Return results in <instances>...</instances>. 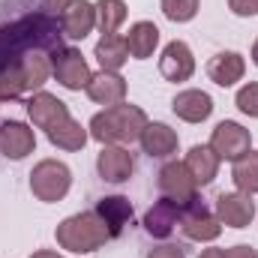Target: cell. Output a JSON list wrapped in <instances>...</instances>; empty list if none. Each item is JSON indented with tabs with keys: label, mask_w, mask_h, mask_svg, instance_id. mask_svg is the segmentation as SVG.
Listing matches in <instances>:
<instances>
[{
	"label": "cell",
	"mask_w": 258,
	"mask_h": 258,
	"mask_svg": "<svg viewBox=\"0 0 258 258\" xmlns=\"http://www.w3.org/2000/svg\"><path fill=\"white\" fill-rule=\"evenodd\" d=\"M183 165H186V171L192 174V180L198 186H207V183H213V177L219 171V156L210 150V144H192Z\"/></svg>",
	"instance_id": "ffe728a7"
},
{
	"label": "cell",
	"mask_w": 258,
	"mask_h": 258,
	"mask_svg": "<svg viewBox=\"0 0 258 258\" xmlns=\"http://www.w3.org/2000/svg\"><path fill=\"white\" fill-rule=\"evenodd\" d=\"M96 27V6L90 0H69L60 12V30L69 39H84Z\"/></svg>",
	"instance_id": "5bb4252c"
},
{
	"label": "cell",
	"mask_w": 258,
	"mask_h": 258,
	"mask_svg": "<svg viewBox=\"0 0 258 258\" xmlns=\"http://www.w3.org/2000/svg\"><path fill=\"white\" fill-rule=\"evenodd\" d=\"M234 105L240 108V114H246V117H258V81H246V84L237 90Z\"/></svg>",
	"instance_id": "f1b7e54d"
},
{
	"label": "cell",
	"mask_w": 258,
	"mask_h": 258,
	"mask_svg": "<svg viewBox=\"0 0 258 258\" xmlns=\"http://www.w3.org/2000/svg\"><path fill=\"white\" fill-rule=\"evenodd\" d=\"M159 72L165 81L171 84H180V81H189L195 72V57H192V48L183 42V39H171L162 54H159Z\"/></svg>",
	"instance_id": "9c48e42d"
},
{
	"label": "cell",
	"mask_w": 258,
	"mask_h": 258,
	"mask_svg": "<svg viewBox=\"0 0 258 258\" xmlns=\"http://www.w3.org/2000/svg\"><path fill=\"white\" fill-rule=\"evenodd\" d=\"M225 258H258V252L246 243H237V246H228L225 249Z\"/></svg>",
	"instance_id": "1f68e13d"
},
{
	"label": "cell",
	"mask_w": 258,
	"mask_h": 258,
	"mask_svg": "<svg viewBox=\"0 0 258 258\" xmlns=\"http://www.w3.org/2000/svg\"><path fill=\"white\" fill-rule=\"evenodd\" d=\"M249 147H252V135H249V129L240 126L237 120H222V123H216L213 132H210V150L219 156V162L222 159L225 162H234Z\"/></svg>",
	"instance_id": "5b68a950"
},
{
	"label": "cell",
	"mask_w": 258,
	"mask_h": 258,
	"mask_svg": "<svg viewBox=\"0 0 258 258\" xmlns=\"http://www.w3.org/2000/svg\"><path fill=\"white\" fill-rule=\"evenodd\" d=\"M156 177H159L156 186H159L162 198H171V201H177L180 207L192 204L195 198H198V183L192 180V174L186 171V165L177 162V159H174V162H165Z\"/></svg>",
	"instance_id": "8992f818"
},
{
	"label": "cell",
	"mask_w": 258,
	"mask_h": 258,
	"mask_svg": "<svg viewBox=\"0 0 258 258\" xmlns=\"http://www.w3.org/2000/svg\"><path fill=\"white\" fill-rule=\"evenodd\" d=\"M198 258H225V249L210 246V249H201V255H198Z\"/></svg>",
	"instance_id": "d6a6232c"
},
{
	"label": "cell",
	"mask_w": 258,
	"mask_h": 258,
	"mask_svg": "<svg viewBox=\"0 0 258 258\" xmlns=\"http://www.w3.org/2000/svg\"><path fill=\"white\" fill-rule=\"evenodd\" d=\"M30 258H63V255H60V252H54V249H36Z\"/></svg>",
	"instance_id": "e575fe53"
},
{
	"label": "cell",
	"mask_w": 258,
	"mask_h": 258,
	"mask_svg": "<svg viewBox=\"0 0 258 258\" xmlns=\"http://www.w3.org/2000/svg\"><path fill=\"white\" fill-rule=\"evenodd\" d=\"M36 150V132L21 120H0V156L18 162Z\"/></svg>",
	"instance_id": "8fae6325"
},
{
	"label": "cell",
	"mask_w": 258,
	"mask_h": 258,
	"mask_svg": "<svg viewBox=\"0 0 258 258\" xmlns=\"http://www.w3.org/2000/svg\"><path fill=\"white\" fill-rule=\"evenodd\" d=\"M18 69H21L24 87L27 90H39L48 81V75H51V60L42 51H27L24 57H18Z\"/></svg>",
	"instance_id": "d4e9b609"
},
{
	"label": "cell",
	"mask_w": 258,
	"mask_h": 258,
	"mask_svg": "<svg viewBox=\"0 0 258 258\" xmlns=\"http://www.w3.org/2000/svg\"><path fill=\"white\" fill-rule=\"evenodd\" d=\"M51 75L66 90H84L87 81L93 78L90 66L78 48H54L51 51Z\"/></svg>",
	"instance_id": "277c9868"
},
{
	"label": "cell",
	"mask_w": 258,
	"mask_h": 258,
	"mask_svg": "<svg viewBox=\"0 0 258 258\" xmlns=\"http://www.w3.org/2000/svg\"><path fill=\"white\" fill-rule=\"evenodd\" d=\"M147 126V114L141 105L120 102L111 108H102L99 114L90 117V138L99 144H132L141 138V129Z\"/></svg>",
	"instance_id": "6da1fadb"
},
{
	"label": "cell",
	"mask_w": 258,
	"mask_h": 258,
	"mask_svg": "<svg viewBox=\"0 0 258 258\" xmlns=\"http://www.w3.org/2000/svg\"><path fill=\"white\" fill-rule=\"evenodd\" d=\"M231 180H234L237 192H246V195L258 192V153L252 147L240 159L231 162Z\"/></svg>",
	"instance_id": "cb8c5ba5"
},
{
	"label": "cell",
	"mask_w": 258,
	"mask_h": 258,
	"mask_svg": "<svg viewBox=\"0 0 258 258\" xmlns=\"http://www.w3.org/2000/svg\"><path fill=\"white\" fill-rule=\"evenodd\" d=\"M171 111H174L183 123H204V120L213 114V99H210L207 90L189 87V90H180V93L171 99Z\"/></svg>",
	"instance_id": "2e32d148"
},
{
	"label": "cell",
	"mask_w": 258,
	"mask_h": 258,
	"mask_svg": "<svg viewBox=\"0 0 258 258\" xmlns=\"http://www.w3.org/2000/svg\"><path fill=\"white\" fill-rule=\"evenodd\" d=\"M93 57L99 60V66L105 72H120V66L129 60V48H126V36L120 33H108L96 42L93 48Z\"/></svg>",
	"instance_id": "7402d4cb"
},
{
	"label": "cell",
	"mask_w": 258,
	"mask_h": 258,
	"mask_svg": "<svg viewBox=\"0 0 258 258\" xmlns=\"http://www.w3.org/2000/svg\"><path fill=\"white\" fill-rule=\"evenodd\" d=\"M21 93H27V87H24V78H21L18 60H12V63L0 66V102L18 99Z\"/></svg>",
	"instance_id": "4316f807"
},
{
	"label": "cell",
	"mask_w": 258,
	"mask_h": 258,
	"mask_svg": "<svg viewBox=\"0 0 258 258\" xmlns=\"http://www.w3.org/2000/svg\"><path fill=\"white\" fill-rule=\"evenodd\" d=\"M27 117H30V123L36 129H48L57 126L60 120L66 117H72L69 114V105H66L63 99H57L54 93H45V90H36L30 99H27Z\"/></svg>",
	"instance_id": "7c38bea8"
},
{
	"label": "cell",
	"mask_w": 258,
	"mask_h": 258,
	"mask_svg": "<svg viewBox=\"0 0 258 258\" xmlns=\"http://www.w3.org/2000/svg\"><path fill=\"white\" fill-rule=\"evenodd\" d=\"M159 9H162V15H165L168 21L186 24V21H192L195 15H198L201 0H159Z\"/></svg>",
	"instance_id": "83f0119b"
},
{
	"label": "cell",
	"mask_w": 258,
	"mask_h": 258,
	"mask_svg": "<svg viewBox=\"0 0 258 258\" xmlns=\"http://www.w3.org/2000/svg\"><path fill=\"white\" fill-rule=\"evenodd\" d=\"M246 72V60L237 51H219L207 60V78L219 87H234Z\"/></svg>",
	"instance_id": "ac0fdd59"
},
{
	"label": "cell",
	"mask_w": 258,
	"mask_h": 258,
	"mask_svg": "<svg viewBox=\"0 0 258 258\" xmlns=\"http://www.w3.org/2000/svg\"><path fill=\"white\" fill-rule=\"evenodd\" d=\"M93 6H96V27L102 30V36L117 33V30L123 27L126 15H129V9H126L123 0H96Z\"/></svg>",
	"instance_id": "484cf974"
},
{
	"label": "cell",
	"mask_w": 258,
	"mask_h": 258,
	"mask_svg": "<svg viewBox=\"0 0 258 258\" xmlns=\"http://www.w3.org/2000/svg\"><path fill=\"white\" fill-rule=\"evenodd\" d=\"M45 135H48V141H51L54 147H60V150H81V147L87 144V138H90V132L81 126L78 120H72V117L60 120L57 126H51Z\"/></svg>",
	"instance_id": "603a6c76"
},
{
	"label": "cell",
	"mask_w": 258,
	"mask_h": 258,
	"mask_svg": "<svg viewBox=\"0 0 258 258\" xmlns=\"http://www.w3.org/2000/svg\"><path fill=\"white\" fill-rule=\"evenodd\" d=\"M96 171L105 183H126L135 171L132 153L123 144H102V150L96 153Z\"/></svg>",
	"instance_id": "30bf717a"
},
{
	"label": "cell",
	"mask_w": 258,
	"mask_h": 258,
	"mask_svg": "<svg viewBox=\"0 0 258 258\" xmlns=\"http://www.w3.org/2000/svg\"><path fill=\"white\" fill-rule=\"evenodd\" d=\"M66 3H69V0H42V6H45V9H57V12H63Z\"/></svg>",
	"instance_id": "836d02e7"
},
{
	"label": "cell",
	"mask_w": 258,
	"mask_h": 258,
	"mask_svg": "<svg viewBox=\"0 0 258 258\" xmlns=\"http://www.w3.org/2000/svg\"><path fill=\"white\" fill-rule=\"evenodd\" d=\"M180 228L195 243H213L222 234V222L216 219V213H210L204 204H198V198L192 204H186V210L180 216Z\"/></svg>",
	"instance_id": "52a82bcc"
},
{
	"label": "cell",
	"mask_w": 258,
	"mask_h": 258,
	"mask_svg": "<svg viewBox=\"0 0 258 258\" xmlns=\"http://www.w3.org/2000/svg\"><path fill=\"white\" fill-rule=\"evenodd\" d=\"M69 186H72V171L60 159H42L30 171V192L39 201H45V204L63 201Z\"/></svg>",
	"instance_id": "3957f363"
},
{
	"label": "cell",
	"mask_w": 258,
	"mask_h": 258,
	"mask_svg": "<svg viewBox=\"0 0 258 258\" xmlns=\"http://www.w3.org/2000/svg\"><path fill=\"white\" fill-rule=\"evenodd\" d=\"M228 9L237 18H252L258 15V0H228Z\"/></svg>",
	"instance_id": "f546056e"
},
{
	"label": "cell",
	"mask_w": 258,
	"mask_h": 258,
	"mask_svg": "<svg viewBox=\"0 0 258 258\" xmlns=\"http://www.w3.org/2000/svg\"><path fill=\"white\" fill-rule=\"evenodd\" d=\"M180 216H183V207H180L177 201H171V198H159V201L144 213V231H147L150 237L165 240V237H171V231L177 228Z\"/></svg>",
	"instance_id": "9a60e30c"
},
{
	"label": "cell",
	"mask_w": 258,
	"mask_h": 258,
	"mask_svg": "<svg viewBox=\"0 0 258 258\" xmlns=\"http://www.w3.org/2000/svg\"><path fill=\"white\" fill-rule=\"evenodd\" d=\"M84 90H87V96H90L96 105H105V108L126 102V78L117 75V72H105V69H99V72L87 81Z\"/></svg>",
	"instance_id": "4fadbf2b"
},
{
	"label": "cell",
	"mask_w": 258,
	"mask_h": 258,
	"mask_svg": "<svg viewBox=\"0 0 258 258\" xmlns=\"http://www.w3.org/2000/svg\"><path fill=\"white\" fill-rule=\"evenodd\" d=\"M54 237H57L60 249L75 252V255L96 252L99 246H105V240H111V234H108V228H105V222L99 219L96 210H81V213L66 216L54 228Z\"/></svg>",
	"instance_id": "7a4b0ae2"
},
{
	"label": "cell",
	"mask_w": 258,
	"mask_h": 258,
	"mask_svg": "<svg viewBox=\"0 0 258 258\" xmlns=\"http://www.w3.org/2000/svg\"><path fill=\"white\" fill-rule=\"evenodd\" d=\"M252 63L258 66V39H255V42H252Z\"/></svg>",
	"instance_id": "d590c367"
},
{
	"label": "cell",
	"mask_w": 258,
	"mask_h": 258,
	"mask_svg": "<svg viewBox=\"0 0 258 258\" xmlns=\"http://www.w3.org/2000/svg\"><path fill=\"white\" fill-rule=\"evenodd\" d=\"M147 258H186V249L177 243H162V246H153Z\"/></svg>",
	"instance_id": "4dcf8cb0"
},
{
	"label": "cell",
	"mask_w": 258,
	"mask_h": 258,
	"mask_svg": "<svg viewBox=\"0 0 258 258\" xmlns=\"http://www.w3.org/2000/svg\"><path fill=\"white\" fill-rule=\"evenodd\" d=\"M213 213L225 228H246L255 219V201L246 192H219Z\"/></svg>",
	"instance_id": "ba28073f"
},
{
	"label": "cell",
	"mask_w": 258,
	"mask_h": 258,
	"mask_svg": "<svg viewBox=\"0 0 258 258\" xmlns=\"http://www.w3.org/2000/svg\"><path fill=\"white\" fill-rule=\"evenodd\" d=\"M141 150L147 153V156H156V159H165V156H171V153H177V144H180V138H177V132L168 126V123H150L147 120V126L141 129Z\"/></svg>",
	"instance_id": "e0dca14e"
},
{
	"label": "cell",
	"mask_w": 258,
	"mask_h": 258,
	"mask_svg": "<svg viewBox=\"0 0 258 258\" xmlns=\"http://www.w3.org/2000/svg\"><path fill=\"white\" fill-rule=\"evenodd\" d=\"M156 45H159V27H156L153 21H135V24L129 27V33H126L129 57L147 60V57H153Z\"/></svg>",
	"instance_id": "44dd1931"
},
{
	"label": "cell",
	"mask_w": 258,
	"mask_h": 258,
	"mask_svg": "<svg viewBox=\"0 0 258 258\" xmlns=\"http://www.w3.org/2000/svg\"><path fill=\"white\" fill-rule=\"evenodd\" d=\"M96 213H99V219L105 222L108 234H111V237H120V234H123V228L132 222V201H129V198H123V195H108V198H99Z\"/></svg>",
	"instance_id": "d6986e66"
}]
</instances>
